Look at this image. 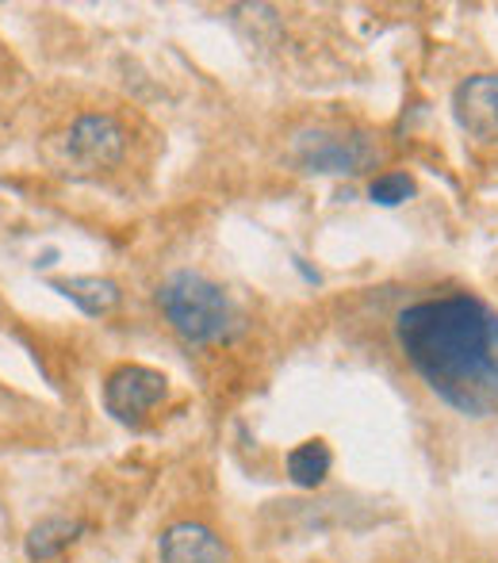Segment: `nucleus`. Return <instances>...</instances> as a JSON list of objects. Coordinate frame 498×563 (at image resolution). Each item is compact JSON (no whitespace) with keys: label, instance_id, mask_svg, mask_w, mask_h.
Returning a JSON list of instances; mask_svg holds the SVG:
<instances>
[{"label":"nucleus","instance_id":"nucleus-5","mask_svg":"<svg viewBox=\"0 0 498 563\" xmlns=\"http://www.w3.org/2000/svg\"><path fill=\"white\" fill-rule=\"evenodd\" d=\"M66 154L74 157L77 165H85V169H112L126 154V131L115 115L89 112V115L74 119V126H69Z\"/></svg>","mask_w":498,"mask_h":563},{"label":"nucleus","instance_id":"nucleus-10","mask_svg":"<svg viewBox=\"0 0 498 563\" xmlns=\"http://www.w3.org/2000/svg\"><path fill=\"white\" fill-rule=\"evenodd\" d=\"M330 464H334V456H330L327 441H303V445H296L288 452V460H284L288 479L296 487H322V479L330 475Z\"/></svg>","mask_w":498,"mask_h":563},{"label":"nucleus","instance_id":"nucleus-11","mask_svg":"<svg viewBox=\"0 0 498 563\" xmlns=\"http://www.w3.org/2000/svg\"><path fill=\"white\" fill-rule=\"evenodd\" d=\"M368 196H373V203H379V208H399V203H407L414 196V180L407 173H384V177H376L368 185Z\"/></svg>","mask_w":498,"mask_h":563},{"label":"nucleus","instance_id":"nucleus-8","mask_svg":"<svg viewBox=\"0 0 498 563\" xmlns=\"http://www.w3.org/2000/svg\"><path fill=\"white\" fill-rule=\"evenodd\" d=\"M51 291L66 296L69 303H77L85 314H108L115 303H120V284L104 280V276H66V280H54Z\"/></svg>","mask_w":498,"mask_h":563},{"label":"nucleus","instance_id":"nucleus-4","mask_svg":"<svg viewBox=\"0 0 498 563\" xmlns=\"http://www.w3.org/2000/svg\"><path fill=\"white\" fill-rule=\"evenodd\" d=\"M165 376L146 364H120L104 384V407L115 422H142L165 399Z\"/></svg>","mask_w":498,"mask_h":563},{"label":"nucleus","instance_id":"nucleus-6","mask_svg":"<svg viewBox=\"0 0 498 563\" xmlns=\"http://www.w3.org/2000/svg\"><path fill=\"white\" fill-rule=\"evenodd\" d=\"M453 115L476 142H498V74H476L456 85Z\"/></svg>","mask_w":498,"mask_h":563},{"label":"nucleus","instance_id":"nucleus-3","mask_svg":"<svg viewBox=\"0 0 498 563\" xmlns=\"http://www.w3.org/2000/svg\"><path fill=\"white\" fill-rule=\"evenodd\" d=\"M291 157L307 173H337V177H361L376 165V146L368 134H337V131H303L291 142Z\"/></svg>","mask_w":498,"mask_h":563},{"label":"nucleus","instance_id":"nucleus-9","mask_svg":"<svg viewBox=\"0 0 498 563\" xmlns=\"http://www.w3.org/2000/svg\"><path fill=\"white\" fill-rule=\"evenodd\" d=\"M81 533H85V521H77V518H46L27 533V556L35 563L58 560Z\"/></svg>","mask_w":498,"mask_h":563},{"label":"nucleus","instance_id":"nucleus-2","mask_svg":"<svg viewBox=\"0 0 498 563\" xmlns=\"http://www.w3.org/2000/svg\"><path fill=\"white\" fill-rule=\"evenodd\" d=\"M157 307L169 319V327L192 345L231 341L242 327L231 296L219 284H211L208 276L188 273V268L165 276L162 288H157Z\"/></svg>","mask_w":498,"mask_h":563},{"label":"nucleus","instance_id":"nucleus-7","mask_svg":"<svg viewBox=\"0 0 498 563\" xmlns=\"http://www.w3.org/2000/svg\"><path fill=\"white\" fill-rule=\"evenodd\" d=\"M157 556H162V563H231L223 541L196 521H177V526L165 529L162 541H157Z\"/></svg>","mask_w":498,"mask_h":563},{"label":"nucleus","instance_id":"nucleus-1","mask_svg":"<svg viewBox=\"0 0 498 563\" xmlns=\"http://www.w3.org/2000/svg\"><path fill=\"white\" fill-rule=\"evenodd\" d=\"M395 341L422 384L468 418L498 415V311L468 291L425 296L395 314Z\"/></svg>","mask_w":498,"mask_h":563}]
</instances>
